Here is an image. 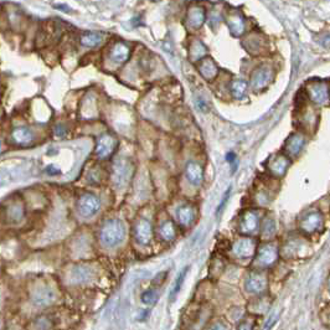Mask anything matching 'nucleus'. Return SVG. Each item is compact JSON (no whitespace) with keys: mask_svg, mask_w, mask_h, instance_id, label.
<instances>
[{"mask_svg":"<svg viewBox=\"0 0 330 330\" xmlns=\"http://www.w3.org/2000/svg\"><path fill=\"white\" fill-rule=\"evenodd\" d=\"M55 133H56V136H64V134L66 133V130H65V127L62 124H59V125H56V128H55Z\"/></svg>","mask_w":330,"mask_h":330,"instance_id":"nucleus-33","label":"nucleus"},{"mask_svg":"<svg viewBox=\"0 0 330 330\" xmlns=\"http://www.w3.org/2000/svg\"><path fill=\"white\" fill-rule=\"evenodd\" d=\"M242 45L252 55H259L265 49V39L259 32H253L245 39Z\"/></svg>","mask_w":330,"mask_h":330,"instance_id":"nucleus-13","label":"nucleus"},{"mask_svg":"<svg viewBox=\"0 0 330 330\" xmlns=\"http://www.w3.org/2000/svg\"><path fill=\"white\" fill-rule=\"evenodd\" d=\"M289 164V158L286 157L284 154H277L271 159V161H269V170H271V173L274 174V175L281 176L287 172Z\"/></svg>","mask_w":330,"mask_h":330,"instance_id":"nucleus-18","label":"nucleus"},{"mask_svg":"<svg viewBox=\"0 0 330 330\" xmlns=\"http://www.w3.org/2000/svg\"><path fill=\"white\" fill-rule=\"evenodd\" d=\"M278 252L274 246L267 244L263 245L259 251V262L262 266H271L277 261Z\"/></svg>","mask_w":330,"mask_h":330,"instance_id":"nucleus-19","label":"nucleus"},{"mask_svg":"<svg viewBox=\"0 0 330 330\" xmlns=\"http://www.w3.org/2000/svg\"><path fill=\"white\" fill-rule=\"evenodd\" d=\"M159 301V293L155 289H149L142 295V302L144 304H155Z\"/></svg>","mask_w":330,"mask_h":330,"instance_id":"nucleus-32","label":"nucleus"},{"mask_svg":"<svg viewBox=\"0 0 330 330\" xmlns=\"http://www.w3.org/2000/svg\"><path fill=\"white\" fill-rule=\"evenodd\" d=\"M272 77L273 71L269 66H260L259 68H256V70L253 71V74H252L251 76L252 88L256 89V91L265 88V87L269 85V82L272 81Z\"/></svg>","mask_w":330,"mask_h":330,"instance_id":"nucleus-4","label":"nucleus"},{"mask_svg":"<svg viewBox=\"0 0 330 330\" xmlns=\"http://www.w3.org/2000/svg\"><path fill=\"white\" fill-rule=\"evenodd\" d=\"M154 2H159V0H154Z\"/></svg>","mask_w":330,"mask_h":330,"instance_id":"nucleus-35","label":"nucleus"},{"mask_svg":"<svg viewBox=\"0 0 330 330\" xmlns=\"http://www.w3.org/2000/svg\"><path fill=\"white\" fill-rule=\"evenodd\" d=\"M134 167L131 160L125 158L117 159L112 167V180L117 188H124L133 176Z\"/></svg>","mask_w":330,"mask_h":330,"instance_id":"nucleus-2","label":"nucleus"},{"mask_svg":"<svg viewBox=\"0 0 330 330\" xmlns=\"http://www.w3.org/2000/svg\"><path fill=\"white\" fill-rule=\"evenodd\" d=\"M259 227V216L253 211H246L241 216V221H240V231L244 235H250L253 233Z\"/></svg>","mask_w":330,"mask_h":330,"instance_id":"nucleus-14","label":"nucleus"},{"mask_svg":"<svg viewBox=\"0 0 330 330\" xmlns=\"http://www.w3.org/2000/svg\"><path fill=\"white\" fill-rule=\"evenodd\" d=\"M206 20L205 9L194 5L188 10L187 17H185V26L189 30H199L204 25Z\"/></svg>","mask_w":330,"mask_h":330,"instance_id":"nucleus-7","label":"nucleus"},{"mask_svg":"<svg viewBox=\"0 0 330 330\" xmlns=\"http://www.w3.org/2000/svg\"><path fill=\"white\" fill-rule=\"evenodd\" d=\"M185 174H187V178L189 181L195 185V187H199L201 182H203L204 172L200 164L195 163V161L188 163L187 168H185Z\"/></svg>","mask_w":330,"mask_h":330,"instance_id":"nucleus-20","label":"nucleus"},{"mask_svg":"<svg viewBox=\"0 0 330 330\" xmlns=\"http://www.w3.org/2000/svg\"><path fill=\"white\" fill-rule=\"evenodd\" d=\"M199 71L204 79L208 80V81H211V80H214L216 77V75H217L218 68H217V66H216L215 62L212 61V59L206 58V59L201 60V62L199 65Z\"/></svg>","mask_w":330,"mask_h":330,"instance_id":"nucleus-22","label":"nucleus"},{"mask_svg":"<svg viewBox=\"0 0 330 330\" xmlns=\"http://www.w3.org/2000/svg\"><path fill=\"white\" fill-rule=\"evenodd\" d=\"M308 92L311 101L318 104L326 103L329 100V87L326 82H313L308 86Z\"/></svg>","mask_w":330,"mask_h":330,"instance_id":"nucleus-11","label":"nucleus"},{"mask_svg":"<svg viewBox=\"0 0 330 330\" xmlns=\"http://www.w3.org/2000/svg\"><path fill=\"white\" fill-rule=\"evenodd\" d=\"M134 239L139 245L146 246L152 242V225L146 220H139L134 225Z\"/></svg>","mask_w":330,"mask_h":330,"instance_id":"nucleus-10","label":"nucleus"},{"mask_svg":"<svg viewBox=\"0 0 330 330\" xmlns=\"http://www.w3.org/2000/svg\"><path fill=\"white\" fill-rule=\"evenodd\" d=\"M267 280L262 273H251L245 283V288L250 293H262L266 289Z\"/></svg>","mask_w":330,"mask_h":330,"instance_id":"nucleus-12","label":"nucleus"},{"mask_svg":"<svg viewBox=\"0 0 330 330\" xmlns=\"http://www.w3.org/2000/svg\"><path fill=\"white\" fill-rule=\"evenodd\" d=\"M56 299V293L47 284L39 286L35 289L34 295H32V303L36 307H47V305L52 304Z\"/></svg>","mask_w":330,"mask_h":330,"instance_id":"nucleus-5","label":"nucleus"},{"mask_svg":"<svg viewBox=\"0 0 330 330\" xmlns=\"http://www.w3.org/2000/svg\"><path fill=\"white\" fill-rule=\"evenodd\" d=\"M206 53V47L204 46V44L199 40H195L190 46V58L194 61H197V60H201L205 56Z\"/></svg>","mask_w":330,"mask_h":330,"instance_id":"nucleus-28","label":"nucleus"},{"mask_svg":"<svg viewBox=\"0 0 330 330\" xmlns=\"http://www.w3.org/2000/svg\"><path fill=\"white\" fill-rule=\"evenodd\" d=\"M11 139L16 144H19V145L25 146L29 145L34 140V134H32V132L28 127H17L13 131Z\"/></svg>","mask_w":330,"mask_h":330,"instance_id":"nucleus-21","label":"nucleus"},{"mask_svg":"<svg viewBox=\"0 0 330 330\" xmlns=\"http://www.w3.org/2000/svg\"><path fill=\"white\" fill-rule=\"evenodd\" d=\"M231 91H232V95L235 96L236 98L241 100L246 95V91H247V83L242 80H237L232 83V86H231Z\"/></svg>","mask_w":330,"mask_h":330,"instance_id":"nucleus-29","label":"nucleus"},{"mask_svg":"<svg viewBox=\"0 0 330 330\" xmlns=\"http://www.w3.org/2000/svg\"><path fill=\"white\" fill-rule=\"evenodd\" d=\"M194 210L191 206L189 205H184L180 206L178 209V218L180 221V224L184 225V226H188L194 221Z\"/></svg>","mask_w":330,"mask_h":330,"instance_id":"nucleus-25","label":"nucleus"},{"mask_svg":"<svg viewBox=\"0 0 330 330\" xmlns=\"http://www.w3.org/2000/svg\"><path fill=\"white\" fill-rule=\"evenodd\" d=\"M233 252L240 259H250L256 252V245L250 239H242L233 245Z\"/></svg>","mask_w":330,"mask_h":330,"instance_id":"nucleus-15","label":"nucleus"},{"mask_svg":"<svg viewBox=\"0 0 330 330\" xmlns=\"http://www.w3.org/2000/svg\"><path fill=\"white\" fill-rule=\"evenodd\" d=\"M276 232V223L272 217H266L262 224V235L265 237H272Z\"/></svg>","mask_w":330,"mask_h":330,"instance_id":"nucleus-31","label":"nucleus"},{"mask_svg":"<svg viewBox=\"0 0 330 330\" xmlns=\"http://www.w3.org/2000/svg\"><path fill=\"white\" fill-rule=\"evenodd\" d=\"M323 225V216L318 211H309L305 215H303L301 218V230L304 233H314L322 227Z\"/></svg>","mask_w":330,"mask_h":330,"instance_id":"nucleus-6","label":"nucleus"},{"mask_svg":"<svg viewBox=\"0 0 330 330\" xmlns=\"http://www.w3.org/2000/svg\"><path fill=\"white\" fill-rule=\"evenodd\" d=\"M227 25H229V29L231 34L236 38L241 36L245 32L246 30V23L244 16L239 13V11H233L231 13L229 16H227Z\"/></svg>","mask_w":330,"mask_h":330,"instance_id":"nucleus-16","label":"nucleus"},{"mask_svg":"<svg viewBox=\"0 0 330 330\" xmlns=\"http://www.w3.org/2000/svg\"><path fill=\"white\" fill-rule=\"evenodd\" d=\"M8 217L11 223L16 224L20 223V221L24 218V208L20 204H13L8 210Z\"/></svg>","mask_w":330,"mask_h":330,"instance_id":"nucleus-27","label":"nucleus"},{"mask_svg":"<svg viewBox=\"0 0 330 330\" xmlns=\"http://www.w3.org/2000/svg\"><path fill=\"white\" fill-rule=\"evenodd\" d=\"M117 139L111 134H102L97 142V146H96V154L98 158L106 159L112 155V153L116 151L117 148Z\"/></svg>","mask_w":330,"mask_h":330,"instance_id":"nucleus-8","label":"nucleus"},{"mask_svg":"<svg viewBox=\"0 0 330 330\" xmlns=\"http://www.w3.org/2000/svg\"><path fill=\"white\" fill-rule=\"evenodd\" d=\"M303 145H304V139H303V137L299 136V134H295V136H292L287 140L286 149L288 154L297 155L302 151Z\"/></svg>","mask_w":330,"mask_h":330,"instance_id":"nucleus-23","label":"nucleus"},{"mask_svg":"<svg viewBox=\"0 0 330 330\" xmlns=\"http://www.w3.org/2000/svg\"><path fill=\"white\" fill-rule=\"evenodd\" d=\"M101 241L106 247H116L124 240L125 227L121 220H108L101 229Z\"/></svg>","mask_w":330,"mask_h":330,"instance_id":"nucleus-1","label":"nucleus"},{"mask_svg":"<svg viewBox=\"0 0 330 330\" xmlns=\"http://www.w3.org/2000/svg\"><path fill=\"white\" fill-rule=\"evenodd\" d=\"M94 278V269L91 267L80 265L75 266L71 271V281L74 283H87Z\"/></svg>","mask_w":330,"mask_h":330,"instance_id":"nucleus-17","label":"nucleus"},{"mask_svg":"<svg viewBox=\"0 0 330 330\" xmlns=\"http://www.w3.org/2000/svg\"><path fill=\"white\" fill-rule=\"evenodd\" d=\"M103 40V36L98 32H85L81 36V44L86 47H96L98 46Z\"/></svg>","mask_w":330,"mask_h":330,"instance_id":"nucleus-24","label":"nucleus"},{"mask_svg":"<svg viewBox=\"0 0 330 330\" xmlns=\"http://www.w3.org/2000/svg\"><path fill=\"white\" fill-rule=\"evenodd\" d=\"M160 236L164 241H172L176 236L175 225L172 221H165L160 226Z\"/></svg>","mask_w":330,"mask_h":330,"instance_id":"nucleus-26","label":"nucleus"},{"mask_svg":"<svg viewBox=\"0 0 330 330\" xmlns=\"http://www.w3.org/2000/svg\"><path fill=\"white\" fill-rule=\"evenodd\" d=\"M188 269H189V267H187V268H185L184 271H182V272L180 273V274L178 276V278H176L175 284H174V287L172 288V293H170V301H174V299L176 298V296L179 295L180 289H181V284H182V282H184L185 277H187Z\"/></svg>","mask_w":330,"mask_h":330,"instance_id":"nucleus-30","label":"nucleus"},{"mask_svg":"<svg viewBox=\"0 0 330 330\" xmlns=\"http://www.w3.org/2000/svg\"><path fill=\"white\" fill-rule=\"evenodd\" d=\"M131 56V49L127 44L122 43V41H117L112 45L109 50V58L111 61L116 65H123L124 62L128 61Z\"/></svg>","mask_w":330,"mask_h":330,"instance_id":"nucleus-9","label":"nucleus"},{"mask_svg":"<svg viewBox=\"0 0 330 330\" xmlns=\"http://www.w3.org/2000/svg\"><path fill=\"white\" fill-rule=\"evenodd\" d=\"M101 209V201L94 194L86 193L80 197L79 203H77V210H79L80 215L82 217H92L100 211Z\"/></svg>","mask_w":330,"mask_h":330,"instance_id":"nucleus-3","label":"nucleus"},{"mask_svg":"<svg viewBox=\"0 0 330 330\" xmlns=\"http://www.w3.org/2000/svg\"><path fill=\"white\" fill-rule=\"evenodd\" d=\"M0 152H2V142H0Z\"/></svg>","mask_w":330,"mask_h":330,"instance_id":"nucleus-34","label":"nucleus"}]
</instances>
